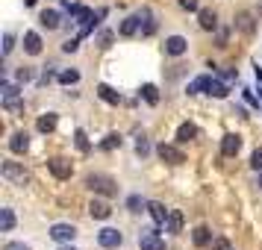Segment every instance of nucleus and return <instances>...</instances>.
Wrapping results in <instances>:
<instances>
[{
	"label": "nucleus",
	"mask_w": 262,
	"mask_h": 250,
	"mask_svg": "<svg viewBox=\"0 0 262 250\" xmlns=\"http://www.w3.org/2000/svg\"><path fill=\"white\" fill-rule=\"evenodd\" d=\"M74 139H77V147H80L83 153H89V139H85V132L77 130V135H74Z\"/></svg>",
	"instance_id": "nucleus-31"
},
{
	"label": "nucleus",
	"mask_w": 262,
	"mask_h": 250,
	"mask_svg": "<svg viewBox=\"0 0 262 250\" xmlns=\"http://www.w3.org/2000/svg\"><path fill=\"white\" fill-rule=\"evenodd\" d=\"M77 80H80V71H62L59 74V83L62 85H74Z\"/></svg>",
	"instance_id": "nucleus-28"
},
{
	"label": "nucleus",
	"mask_w": 262,
	"mask_h": 250,
	"mask_svg": "<svg viewBox=\"0 0 262 250\" xmlns=\"http://www.w3.org/2000/svg\"><path fill=\"white\" fill-rule=\"evenodd\" d=\"M259 12H262V6H259Z\"/></svg>",
	"instance_id": "nucleus-45"
},
{
	"label": "nucleus",
	"mask_w": 262,
	"mask_h": 250,
	"mask_svg": "<svg viewBox=\"0 0 262 250\" xmlns=\"http://www.w3.org/2000/svg\"><path fill=\"white\" fill-rule=\"evenodd\" d=\"M191 241H194V247H209L215 238H212V233H209V226H194Z\"/></svg>",
	"instance_id": "nucleus-14"
},
{
	"label": "nucleus",
	"mask_w": 262,
	"mask_h": 250,
	"mask_svg": "<svg viewBox=\"0 0 262 250\" xmlns=\"http://www.w3.org/2000/svg\"><path fill=\"white\" fill-rule=\"evenodd\" d=\"M62 250H74V247H62Z\"/></svg>",
	"instance_id": "nucleus-44"
},
{
	"label": "nucleus",
	"mask_w": 262,
	"mask_h": 250,
	"mask_svg": "<svg viewBox=\"0 0 262 250\" xmlns=\"http://www.w3.org/2000/svg\"><path fill=\"white\" fill-rule=\"evenodd\" d=\"M180 3V9H186V12H201L198 9V0H177Z\"/></svg>",
	"instance_id": "nucleus-33"
},
{
	"label": "nucleus",
	"mask_w": 262,
	"mask_h": 250,
	"mask_svg": "<svg viewBox=\"0 0 262 250\" xmlns=\"http://www.w3.org/2000/svg\"><path fill=\"white\" fill-rule=\"evenodd\" d=\"M250 168H253V171H262V147L253 150V156H250Z\"/></svg>",
	"instance_id": "nucleus-30"
},
{
	"label": "nucleus",
	"mask_w": 262,
	"mask_h": 250,
	"mask_svg": "<svg viewBox=\"0 0 262 250\" xmlns=\"http://www.w3.org/2000/svg\"><path fill=\"white\" fill-rule=\"evenodd\" d=\"M259 103H262V92H259Z\"/></svg>",
	"instance_id": "nucleus-43"
},
{
	"label": "nucleus",
	"mask_w": 262,
	"mask_h": 250,
	"mask_svg": "<svg viewBox=\"0 0 262 250\" xmlns=\"http://www.w3.org/2000/svg\"><path fill=\"white\" fill-rule=\"evenodd\" d=\"M74 236H77V230H74L71 224H53L50 226V238H53V241H71Z\"/></svg>",
	"instance_id": "nucleus-11"
},
{
	"label": "nucleus",
	"mask_w": 262,
	"mask_h": 250,
	"mask_svg": "<svg viewBox=\"0 0 262 250\" xmlns=\"http://www.w3.org/2000/svg\"><path fill=\"white\" fill-rule=\"evenodd\" d=\"M77 48H80V38H68V41L62 44V50H65V53H74Z\"/></svg>",
	"instance_id": "nucleus-37"
},
{
	"label": "nucleus",
	"mask_w": 262,
	"mask_h": 250,
	"mask_svg": "<svg viewBox=\"0 0 262 250\" xmlns=\"http://www.w3.org/2000/svg\"><path fill=\"white\" fill-rule=\"evenodd\" d=\"M38 24L48 27V30H56V27H59V12H56V9H45V12L38 15Z\"/></svg>",
	"instance_id": "nucleus-20"
},
{
	"label": "nucleus",
	"mask_w": 262,
	"mask_h": 250,
	"mask_svg": "<svg viewBox=\"0 0 262 250\" xmlns=\"http://www.w3.org/2000/svg\"><path fill=\"white\" fill-rule=\"evenodd\" d=\"M256 186H259V189H262V174H259V183H256Z\"/></svg>",
	"instance_id": "nucleus-42"
},
{
	"label": "nucleus",
	"mask_w": 262,
	"mask_h": 250,
	"mask_svg": "<svg viewBox=\"0 0 262 250\" xmlns=\"http://www.w3.org/2000/svg\"><path fill=\"white\" fill-rule=\"evenodd\" d=\"M97 41H100V48H109V44H112V33H100V38H97Z\"/></svg>",
	"instance_id": "nucleus-38"
},
{
	"label": "nucleus",
	"mask_w": 262,
	"mask_h": 250,
	"mask_svg": "<svg viewBox=\"0 0 262 250\" xmlns=\"http://www.w3.org/2000/svg\"><path fill=\"white\" fill-rule=\"evenodd\" d=\"M12 226H15V212L12 209H0V230L12 233Z\"/></svg>",
	"instance_id": "nucleus-24"
},
{
	"label": "nucleus",
	"mask_w": 262,
	"mask_h": 250,
	"mask_svg": "<svg viewBox=\"0 0 262 250\" xmlns=\"http://www.w3.org/2000/svg\"><path fill=\"white\" fill-rule=\"evenodd\" d=\"M156 156H159L162 162H168V165H183V162H186L183 150H180V147H174V144H165V142L156 147Z\"/></svg>",
	"instance_id": "nucleus-3"
},
{
	"label": "nucleus",
	"mask_w": 262,
	"mask_h": 250,
	"mask_svg": "<svg viewBox=\"0 0 262 250\" xmlns=\"http://www.w3.org/2000/svg\"><path fill=\"white\" fill-rule=\"evenodd\" d=\"M236 27L245 33V36H253V33H256V18H253V12L242 9V12L236 15Z\"/></svg>",
	"instance_id": "nucleus-7"
},
{
	"label": "nucleus",
	"mask_w": 262,
	"mask_h": 250,
	"mask_svg": "<svg viewBox=\"0 0 262 250\" xmlns=\"http://www.w3.org/2000/svg\"><path fill=\"white\" fill-rule=\"evenodd\" d=\"M24 50L30 53V56H38V53H41V36L33 33V30L24 33Z\"/></svg>",
	"instance_id": "nucleus-16"
},
{
	"label": "nucleus",
	"mask_w": 262,
	"mask_h": 250,
	"mask_svg": "<svg viewBox=\"0 0 262 250\" xmlns=\"http://www.w3.org/2000/svg\"><path fill=\"white\" fill-rule=\"evenodd\" d=\"M85 186L95 191V194H103V197H112V194H118V186H115V179L106 177V174H89V177H85Z\"/></svg>",
	"instance_id": "nucleus-1"
},
{
	"label": "nucleus",
	"mask_w": 262,
	"mask_h": 250,
	"mask_svg": "<svg viewBox=\"0 0 262 250\" xmlns=\"http://www.w3.org/2000/svg\"><path fill=\"white\" fill-rule=\"evenodd\" d=\"M12 48H15V38H12V33H6V36H3V56H9Z\"/></svg>",
	"instance_id": "nucleus-32"
},
{
	"label": "nucleus",
	"mask_w": 262,
	"mask_h": 250,
	"mask_svg": "<svg viewBox=\"0 0 262 250\" xmlns=\"http://www.w3.org/2000/svg\"><path fill=\"white\" fill-rule=\"evenodd\" d=\"M97 95H100V100H106L109 106H118L121 103V95L118 92H112L109 85H97Z\"/></svg>",
	"instance_id": "nucleus-21"
},
{
	"label": "nucleus",
	"mask_w": 262,
	"mask_h": 250,
	"mask_svg": "<svg viewBox=\"0 0 262 250\" xmlns=\"http://www.w3.org/2000/svg\"><path fill=\"white\" fill-rule=\"evenodd\" d=\"M139 30H142V12H139V15H130V18H124V24L118 27V33H121L124 38L136 36Z\"/></svg>",
	"instance_id": "nucleus-10"
},
{
	"label": "nucleus",
	"mask_w": 262,
	"mask_h": 250,
	"mask_svg": "<svg viewBox=\"0 0 262 250\" xmlns=\"http://www.w3.org/2000/svg\"><path fill=\"white\" fill-rule=\"evenodd\" d=\"M115 147H121V135L118 132H109L106 139L100 142V150H115Z\"/></svg>",
	"instance_id": "nucleus-26"
},
{
	"label": "nucleus",
	"mask_w": 262,
	"mask_h": 250,
	"mask_svg": "<svg viewBox=\"0 0 262 250\" xmlns=\"http://www.w3.org/2000/svg\"><path fill=\"white\" fill-rule=\"evenodd\" d=\"M97 244H100V247H106V250H115V247L124 244V236H121L115 226H106V230H100V233H97Z\"/></svg>",
	"instance_id": "nucleus-5"
},
{
	"label": "nucleus",
	"mask_w": 262,
	"mask_h": 250,
	"mask_svg": "<svg viewBox=\"0 0 262 250\" xmlns=\"http://www.w3.org/2000/svg\"><path fill=\"white\" fill-rule=\"evenodd\" d=\"M206 83H209V77H198V80L189 85V95H201V92H206Z\"/></svg>",
	"instance_id": "nucleus-27"
},
{
	"label": "nucleus",
	"mask_w": 262,
	"mask_h": 250,
	"mask_svg": "<svg viewBox=\"0 0 262 250\" xmlns=\"http://www.w3.org/2000/svg\"><path fill=\"white\" fill-rule=\"evenodd\" d=\"M139 247L142 250H165V241L159 238L156 230H142V236H139Z\"/></svg>",
	"instance_id": "nucleus-6"
},
{
	"label": "nucleus",
	"mask_w": 262,
	"mask_h": 250,
	"mask_svg": "<svg viewBox=\"0 0 262 250\" xmlns=\"http://www.w3.org/2000/svg\"><path fill=\"white\" fill-rule=\"evenodd\" d=\"M127 206H130V212H142V206H147V203L139 194H133V197H127Z\"/></svg>",
	"instance_id": "nucleus-29"
},
{
	"label": "nucleus",
	"mask_w": 262,
	"mask_h": 250,
	"mask_svg": "<svg viewBox=\"0 0 262 250\" xmlns=\"http://www.w3.org/2000/svg\"><path fill=\"white\" fill-rule=\"evenodd\" d=\"M194 139H198V127H194V124L186 121V124H180L177 127V142L180 144H189V142H194Z\"/></svg>",
	"instance_id": "nucleus-18"
},
{
	"label": "nucleus",
	"mask_w": 262,
	"mask_h": 250,
	"mask_svg": "<svg viewBox=\"0 0 262 250\" xmlns=\"http://www.w3.org/2000/svg\"><path fill=\"white\" fill-rule=\"evenodd\" d=\"M198 24H201V30H206V33L218 30V15H215V9H201V12H198Z\"/></svg>",
	"instance_id": "nucleus-12"
},
{
	"label": "nucleus",
	"mask_w": 262,
	"mask_h": 250,
	"mask_svg": "<svg viewBox=\"0 0 262 250\" xmlns=\"http://www.w3.org/2000/svg\"><path fill=\"white\" fill-rule=\"evenodd\" d=\"M18 80H21V83H27V80H30V71H27V68H21V71H18Z\"/></svg>",
	"instance_id": "nucleus-40"
},
{
	"label": "nucleus",
	"mask_w": 262,
	"mask_h": 250,
	"mask_svg": "<svg viewBox=\"0 0 262 250\" xmlns=\"http://www.w3.org/2000/svg\"><path fill=\"white\" fill-rule=\"evenodd\" d=\"M142 97L150 103V106H156V103H159V88H156V85H150V83L142 85Z\"/></svg>",
	"instance_id": "nucleus-25"
},
{
	"label": "nucleus",
	"mask_w": 262,
	"mask_h": 250,
	"mask_svg": "<svg viewBox=\"0 0 262 250\" xmlns=\"http://www.w3.org/2000/svg\"><path fill=\"white\" fill-rule=\"evenodd\" d=\"M0 174L9 179V183H15V186H27V183H30V171L21 168L18 162H3V165H0Z\"/></svg>",
	"instance_id": "nucleus-2"
},
{
	"label": "nucleus",
	"mask_w": 262,
	"mask_h": 250,
	"mask_svg": "<svg viewBox=\"0 0 262 250\" xmlns=\"http://www.w3.org/2000/svg\"><path fill=\"white\" fill-rule=\"evenodd\" d=\"M147 212H150V218H154L156 224H165L168 215H171V209H165L159 200H150V203H147Z\"/></svg>",
	"instance_id": "nucleus-17"
},
{
	"label": "nucleus",
	"mask_w": 262,
	"mask_h": 250,
	"mask_svg": "<svg viewBox=\"0 0 262 250\" xmlns=\"http://www.w3.org/2000/svg\"><path fill=\"white\" fill-rule=\"evenodd\" d=\"M3 250H30V247H27V244H18V241H12V244H6Z\"/></svg>",
	"instance_id": "nucleus-39"
},
{
	"label": "nucleus",
	"mask_w": 262,
	"mask_h": 250,
	"mask_svg": "<svg viewBox=\"0 0 262 250\" xmlns=\"http://www.w3.org/2000/svg\"><path fill=\"white\" fill-rule=\"evenodd\" d=\"M238 150H242V139H238V135L230 132V135L221 139V153H224V156H236Z\"/></svg>",
	"instance_id": "nucleus-15"
},
{
	"label": "nucleus",
	"mask_w": 262,
	"mask_h": 250,
	"mask_svg": "<svg viewBox=\"0 0 262 250\" xmlns=\"http://www.w3.org/2000/svg\"><path fill=\"white\" fill-rule=\"evenodd\" d=\"M48 171H50L56 179H71L74 165L68 162V159H62V156H53V159H48Z\"/></svg>",
	"instance_id": "nucleus-4"
},
{
	"label": "nucleus",
	"mask_w": 262,
	"mask_h": 250,
	"mask_svg": "<svg viewBox=\"0 0 262 250\" xmlns=\"http://www.w3.org/2000/svg\"><path fill=\"white\" fill-rule=\"evenodd\" d=\"M165 233H171V236L183 233V212L171 209V215H168V221H165Z\"/></svg>",
	"instance_id": "nucleus-19"
},
{
	"label": "nucleus",
	"mask_w": 262,
	"mask_h": 250,
	"mask_svg": "<svg viewBox=\"0 0 262 250\" xmlns=\"http://www.w3.org/2000/svg\"><path fill=\"white\" fill-rule=\"evenodd\" d=\"M36 127H38V132H53L56 130V115H53V112L41 115V118L36 121Z\"/></svg>",
	"instance_id": "nucleus-22"
},
{
	"label": "nucleus",
	"mask_w": 262,
	"mask_h": 250,
	"mask_svg": "<svg viewBox=\"0 0 262 250\" xmlns=\"http://www.w3.org/2000/svg\"><path fill=\"white\" fill-rule=\"evenodd\" d=\"M136 153H139V156H147V153H150V144L144 142V139H139V142H136Z\"/></svg>",
	"instance_id": "nucleus-35"
},
{
	"label": "nucleus",
	"mask_w": 262,
	"mask_h": 250,
	"mask_svg": "<svg viewBox=\"0 0 262 250\" xmlns=\"http://www.w3.org/2000/svg\"><path fill=\"white\" fill-rule=\"evenodd\" d=\"M186 50H189V41H186L183 36H168L165 38V53L168 56H183Z\"/></svg>",
	"instance_id": "nucleus-8"
},
{
	"label": "nucleus",
	"mask_w": 262,
	"mask_h": 250,
	"mask_svg": "<svg viewBox=\"0 0 262 250\" xmlns=\"http://www.w3.org/2000/svg\"><path fill=\"white\" fill-rule=\"evenodd\" d=\"M24 3H27V6H36L38 0H24Z\"/></svg>",
	"instance_id": "nucleus-41"
},
{
	"label": "nucleus",
	"mask_w": 262,
	"mask_h": 250,
	"mask_svg": "<svg viewBox=\"0 0 262 250\" xmlns=\"http://www.w3.org/2000/svg\"><path fill=\"white\" fill-rule=\"evenodd\" d=\"M206 95H212V97H227V95H230V88H227L224 83H218V80H212V77H209V83H206Z\"/></svg>",
	"instance_id": "nucleus-23"
},
{
	"label": "nucleus",
	"mask_w": 262,
	"mask_h": 250,
	"mask_svg": "<svg viewBox=\"0 0 262 250\" xmlns=\"http://www.w3.org/2000/svg\"><path fill=\"white\" fill-rule=\"evenodd\" d=\"M89 215H92V218H97V221H106L109 215H112V206H109L106 200L95 197V200L89 203Z\"/></svg>",
	"instance_id": "nucleus-9"
},
{
	"label": "nucleus",
	"mask_w": 262,
	"mask_h": 250,
	"mask_svg": "<svg viewBox=\"0 0 262 250\" xmlns=\"http://www.w3.org/2000/svg\"><path fill=\"white\" fill-rule=\"evenodd\" d=\"M9 97H18V88L12 83H3V100H9Z\"/></svg>",
	"instance_id": "nucleus-34"
},
{
	"label": "nucleus",
	"mask_w": 262,
	"mask_h": 250,
	"mask_svg": "<svg viewBox=\"0 0 262 250\" xmlns=\"http://www.w3.org/2000/svg\"><path fill=\"white\" fill-rule=\"evenodd\" d=\"M9 150H12V153H27V150H30V135H27V132H12V139H9Z\"/></svg>",
	"instance_id": "nucleus-13"
},
{
	"label": "nucleus",
	"mask_w": 262,
	"mask_h": 250,
	"mask_svg": "<svg viewBox=\"0 0 262 250\" xmlns=\"http://www.w3.org/2000/svg\"><path fill=\"white\" fill-rule=\"evenodd\" d=\"M212 250H233V244H230L227 238H215V241H212Z\"/></svg>",
	"instance_id": "nucleus-36"
}]
</instances>
